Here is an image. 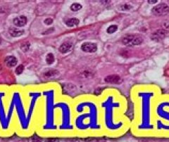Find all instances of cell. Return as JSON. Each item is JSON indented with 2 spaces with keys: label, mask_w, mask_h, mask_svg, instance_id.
<instances>
[{
  "label": "cell",
  "mask_w": 169,
  "mask_h": 142,
  "mask_svg": "<svg viewBox=\"0 0 169 142\" xmlns=\"http://www.w3.org/2000/svg\"><path fill=\"white\" fill-rule=\"evenodd\" d=\"M72 47V45L69 42H64L59 47V51L62 53H68Z\"/></svg>",
  "instance_id": "9"
},
{
  "label": "cell",
  "mask_w": 169,
  "mask_h": 142,
  "mask_svg": "<svg viewBox=\"0 0 169 142\" xmlns=\"http://www.w3.org/2000/svg\"><path fill=\"white\" fill-rule=\"evenodd\" d=\"M157 1V0H148L149 4H155V3H156Z\"/></svg>",
  "instance_id": "18"
},
{
  "label": "cell",
  "mask_w": 169,
  "mask_h": 142,
  "mask_svg": "<svg viewBox=\"0 0 169 142\" xmlns=\"http://www.w3.org/2000/svg\"><path fill=\"white\" fill-rule=\"evenodd\" d=\"M81 49L86 53H95L97 50V45L93 42H84L81 45Z\"/></svg>",
  "instance_id": "3"
},
{
  "label": "cell",
  "mask_w": 169,
  "mask_h": 142,
  "mask_svg": "<svg viewBox=\"0 0 169 142\" xmlns=\"http://www.w3.org/2000/svg\"><path fill=\"white\" fill-rule=\"evenodd\" d=\"M23 70H24V66H23V65H18V67H17L15 72H16V73L17 75H20V74H21V73H23Z\"/></svg>",
  "instance_id": "15"
},
{
  "label": "cell",
  "mask_w": 169,
  "mask_h": 142,
  "mask_svg": "<svg viewBox=\"0 0 169 142\" xmlns=\"http://www.w3.org/2000/svg\"><path fill=\"white\" fill-rule=\"evenodd\" d=\"M132 9V7L130 5H128V4H123V5H121V7H119V10L125 11V10H129V9Z\"/></svg>",
  "instance_id": "16"
},
{
  "label": "cell",
  "mask_w": 169,
  "mask_h": 142,
  "mask_svg": "<svg viewBox=\"0 0 169 142\" xmlns=\"http://www.w3.org/2000/svg\"><path fill=\"white\" fill-rule=\"evenodd\" d=\"M104 80L106 82L111 84H118L121 83V81H122L120 76H118V75H111L107 76L105 77Z\"/></svg>",
  "instance_id": "6"
},
{
  "label": "cell",
  "mask_w": 169,
  "mask_h": 142,
  "mask_svg": "<svg viewBox=\"0 0 169 142\" xmlns=\"http://www.w3.org/2000/svg\"><path fill=\"white\" fill-rule=\"evenodd\" d=\"M122 43L127 47L139 45L143 42V37L138 34L126 35L122 39Z\"/></svg>",
  "instance_id": "1"
},
{
  "label": "cell",
  "mask_w": 169,
  "mask_h": 142,
  "mask_svg": "<svg viewBox=\"0 0 169 142\" xmlns=\"http://www.w3.org/2000/svg\"><path fill=\"white\" fill-rule=\"evenodd\" d=\"M82 5L80 4H78V3H74V4H72L71 6H70V10L73 11H78L80 10L81 9H82Z\"/></svg>",
  "instance_id": "12"
},
{
  "label": "cell",
  "mask_w": 169,
  "mask_h": 142,
  "mask_svg": "<svg viewBox=\"0 0 169 142\" xmlns=\"http://www.w3.org/2000/svg\"><path fill=\"white\" fill-rule=\"evenodd\" d=\"M117 30H118L117 25H110L108 28H107V33H109V34H113V33H114L115 32L117 31Z\"/></svg>",
  "instance_id": "13"
},
{
  "label": "cell",
  "mask_w": 169,
  "mask_h": 142,
  "mask_svg": "<svg viewBox=\"0 0 169 142\" xmlns=\"http://www.w3.org/2000/svg\"><path fill=\"white\" fill-rule=\"evenodd\" d=\"M30 44L28 42H25L21 44V49L22 50L23 52H27V51L30 49Z\"/></svg>",
  "instance_id": "11"
},
{
  "label": "cell",
  "mask_w": 169,
  "mask_h": 142,
  "mask_svg": "<svg viewBox=\"0 0 169 142\" xmlns=\"http://www.w3.org/2000/svg\"><path fill=\"white\" fill-rule=\"evenodd\" d=\"M5 63L7 66L11 68V67L15 66L16 65L17 63H18V60H17V59L15 56H8L6 57Z\"/></svg>",
  "instance_id": "8"
},
{
  "label": "cell",
  "mask_w": 169,
  "mask_h": 142,
  "mask_svg": "<svg viewBox=\"0 0 169 142\" xmlns=\"http://www.w3.org/2000/svg\"><path fill=\"white\" fill-rule=\"evenodd\" d=\"M44 23L46 24V25H50V24H52V23H53V20H52V18H47V19L44 20Z\"/></svg>",
  "instance_id": "17"
},
{
  "label": "cell",
  "mask_w": 169,
  "mask_h": 142,
  "mask_svg": "<svg viewBox=\"0 0 169 142\" xmlns=\"http://www.w3.org/2000/svg\"><path fill=\"white\" fill-rule=\"evenodd\" d=\"M46 61L48 64H52L54 62V56L52 53H48L46 56Z\"/></svg>",
  "instance_id": "14"
},
{
  "label": "cell",
  "mask_w": 169,
  "mask_h": 142,
  "mask_svg": "<svg viewBox=\"0 0 169 142\" xmlns=\"http://www.w3.org/2000/svg\"><path fill=\"white\" fill-rule=\"evenodd\" d=\"M152 13L156 16H164L169 13V7L166 4L161 3L152 9Z\"/></svg>",
  "instance_id": "2"
},
{
  "label": "cell",
  "mask_w": 169,
  "mask_h": 142,
  "mask_svg": "<svg viewBox=\"0 0 169 142\" xmlns=\"http://www.w3.org/2000/svg\"><path fill=\"white\" fill-rule=\"evenodd\" d=\"M9 33L11 35V36L13 37H19L22 36L24 34V30H19V29H17L16 27H12L9 28Z\"/></svg>",
  "instance_id": "7"
},
{
  "label": "cell",
  "mask_w": 169,
  "mask_h": 142,
  "mask_svg": "<svg viewBox=\"0 0 169 142\" xmlns=\"http://www.w3.org/2000/svg\"><path fill=\"white\" fill-rule=\"evenodd\" d=\"M27 18L25 16H20L13 19V23L17 27H23L27 23Z\"/></svg>",
  "instance_id": "5"
},
{
  "label": "cell",
  "mask_w": 169,
  "mask_h": 142,
  "mask_svg": "<svg viewBox=\"0 0 169 142\" xmlns=\"http://www.w3.org/2000/svg\"><path fill=\"white\" fill-rule=\"evenodd\" d=\"M167 34H168V32L166 30L160 29V30H158L157 31H156L152 35V39L156 41V42H160L161 40H162L166 37Z\"/></svg>",
  "instance_id": "4"
},
{
  "label": "cell",
  "mask_w": 169,
  "mask_h": 142,
  "mask_svg": "<svg viewBox=\"0 0 169 142\" xmlns=\"http://www.w3.org/2000/svg\"><path fill=\"white\" fill-rule=\"evenodd\" d=\"M80 21L76 18H72L68 20L66 22V24L68 27H75L79 25Z\"/></svg>",
  "instance_id": "10"
}]
</instances>
